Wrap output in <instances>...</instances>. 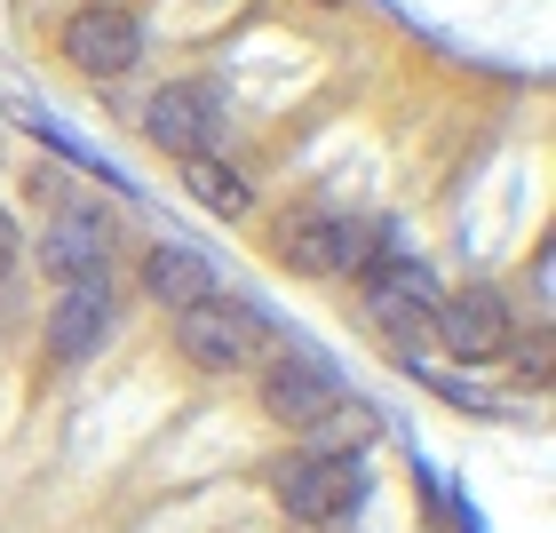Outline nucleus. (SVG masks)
<instances>
[{
    "instance_id": "obj_1",
    "label": "nucleus",
    "mask_w": 556,
    "mask_h": 533,
    "mask_svg": "<svg viewBox=\"0 0 556 533\" xmlns=\"http://www.w3.org/2000/svg\"><path fill=\"white\" fill-rule=\"evenodd\" d=\"M270 494L278 510L302 518V525H326V518H350L366 494V470L350 462V454H326V446H294L270 462Z\"/></svg>"
},
{
    "instance_id": "obj_2",
    "label": "nucleus",
    "mask_w": 556,
    "mask_h": 533,
    "mask_svg": "<svg viewBox=\"0 0 556 533\" xmlns=\"http://www.w3.org/2000/svg\"><path fill=\"white\" fill-rule=\"evenodd\" d=\"M175 350H184L199 374H239L263 350V319L231 295H207V302H191V311H175Z\"/></svg>"
},
{
    "instance_id": "obj_3",
    "label": "nucleus",
    "mask_w": 556,
    "mask_h": 533,
    "mask_svg": "<svg viewBox=\"0 0 556 533\" xmlns=\"http://www.w3.org/2000/svg\"><path fill=\"white\" fill-rule=\"evenodd\" d=\"M390 247H397L390 223H366V215H294L287 223V263L294 271H318V278L366 271V263H382Z\"/></svg>"
},
{
    "instance_id": "obj_4",
    "label": "nucleus",
    "mask_w": 556,
    "mask_h": 533,
    "mask_svg": "<svg viewBox=\"0 0 556 533\" xmlns=\"http://www.w3.org/2000/svg\"><path fill=\"white\" fill-rule=\"evenodd\" d=\"M112 335H119V287H112V271L56 287V311H48V359H56V367H88Z\"/></svg>"
},
{
    "instance_id": "obj_5",
    "label": "nucleus",
    "mask_w": 556,
    "mask_h": 533,
    "mask_svg": "<svg viewBox=\"0 0 556 533\" xmlns=\"http://www.w3.org/2000/svg\"><path fill=\"white\" fill-rule=\"evenodd\" d=\"M429 326H438V343L462 367H493V359H509V343H517L509 295H493V287H453V295H438Z\"/></svg>"
},
{
    "instance_id": "obj_6",
    "label": "nucleus",
    "mask_w": 556,
    "mask_h": 533,
    "mask_svg": "<svg viewBox=\"0 0 556 533\" xmlns=\"http://www.w3.org/2000/svg\"><path fill=\"white\" fill-rule=\"evenodd\" d=\"M143 57V24L119 9V0H88V9L64 16V64L88 72V80H119Z\"/></svg>"
},
{
    "instance_id": "obj_7",
    "label": "nucleus",
    "mask_w": 556,
    "mask_h": 533,
    "mask_svg": "<svg viewBox=\"0 0 556 533\" xmlns=\"http://www.w3.org/2000/svg\"><path fill=\"white\" fill-rule=\"evenodd\" d=\"M223 104L207 88H160L143 104V136L167 151V160H207V151H223Z\"/></svg>"
},
{
    "instance_id": "obj_8",
    "label": "nucleus",
    "mask_w": 556,
    "mask_h": 533,
    "mask_svg": "<svg viewBox=\"0 0 556 533\" xmlns=\"http://www.w3.org/2000/svg\"><path fill=\"white\" fill-rule=\"evenodd\" d=\"M358 278H366L374 326H390V335H414V326H429V311H438V278H429L414 256H397V247H390L382 263H366Z\"/></svg>"
},
{
    "instance_id": "obj_9",
    "label": "nucleus",
    "mask_w": 556,
    "mask_h": 533,
    "mask_svg": "<svg viewBox=\"0 0 556 533\" xmlns=\"http://www.w3.org/2000/svg\"><path fill=\"white\" fill-rule=\"evenodd\" d=\"M334 406H342V383H334L318 359H270V374H263V414H270V422L318 430Z\"/></svg>"
},
{
    "instance_id": "obj_10",
    "label": "nucleus",
    "mask_w": 556,
    "mask_h": 533,
    "mask_svg": "<svg viewBox=\"0 0 556 533\" xmlns=\"http://www.w3.org/2000/svg\"><path fill=\"white\" fill-rule=\"evenodd\" d=\"M40 263L56 287H72V278H96V271H112V247H104V223L96 215H56L40 232Z\"/></svg>"
},
{
    "instance_id": "obj_11",
    "label": "nucleus",
    "mask_w": 556,
    "mask_h": 533,
    "mask_svg": "<svg viewBox=\"0 0 556 533\" xmlns=\"http://www.w3.org/2000/svg\"><path fill=\"white\" fill-rule=\"evenodd\" d=\"M143 295L167 302V311H191V302L215 295V271H207V256H191V247H151L143 256Z\"/></svg>"
},
{
    "instance_id": "obj_12",
    "label": "nucleus",
    "mask_w": 556,
    "mask_h": 533,
    "mask_svg": "<svg viewBox=\"0 0 556 533\" xmlns=\"http://www.w3.org/2000/svg\"><path fill=\"white\" fill-rule=\"evenodd\" d=\"M184 184L207 199L215 215H247V199H255V184H247V168H231L223 151H207V160H184Z\"/></svg>"
},
{
    "instance_id": "obj_13",
    "label": "nucleus",
    "mask_w": 556,
    "mask_h": 533,
    "mask_svg": "<svg viewBox=\"0 0 556 533\" xmlns=\"http://www.w3.org/2000/svg\"><path fill=\"white\" fill-rule=\"evenodd\" d=\"M509 359H517V374H548V335H525V343H509Z\"/></svg>"
},
{
    "instance_id": "obj_14",
    "label": "nucleus",
    "mask_w": 556,
    "mask_h": 533,
    "mask_svg": "<svg viewBox=\"0 0 556 533\" xmlns=\"http://www.w3.org/2000/svg\"><path fill=\"white\" fill-rule=\"evenodd\" d=\"M9 271H16V223L0 215V278H9Z\"/></svg>"
}]
</instances>
